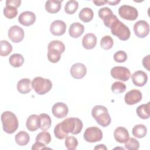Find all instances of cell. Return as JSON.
<instances>
[{
  "label": "cell",
  "instance_id": "obj_1",
  "mask_svg": "<svg viewBox=\"0 0 150 150\" xmlns=\"http://www.w3.org/2000/svg\"><path fill=\"white\" fill-rule=\"evenodd\" d=\"M83 128V122L81 120L76 117L67 118L54 127V134L55 137L63 139L68 136L69 133L73 135L79 134Z\"/></svg>",
  "mask_w": 150,
  "mask_h": 150
},
{
  "label": "cell",
  "instance_id": "obj_2",
  "mask_svg": "<svg viewBox=\"0 0 150 150\" xmlns=\"http://www.w3.org/2000/svg\"><path fill=\"white\" fill-rule=\"evenodd\" d=\"M1 121L4 131L7 134H12L19 126L16 116L12 112L6 111L1 114Z\"/></svg>",
  "mask_w": 150,
  "mask_h": 150
},
{
  "label": "cell",
  "instance_id": "obj_3",
  "mask_svg": "<svg viewBox=\"0 0 150 150\" xmlns=\"http://www.w3.org/2000/svg\"><path fill=\"white\" fill-rule=\"evenodd\" d=\"M91 115L100 125L106 127L111 123V117L107 108L101 105L94 106L91 110Z\"/></svg>",
  "mask_w": 150,
  "mask_h": 150
},
{
  "label": "cell",
  "instance_id": "obj_4",
  "mask_svg": "<svg viewBox=\"0 0 150 150\" xmlns=\"http://www.w3.org/2000/svg\"><path fill=\"white\" fill-rule=\"evenodd\" d=\"M110 29L111 33L121 40H128L131 35L129 29L117 18L111 25Z\"/></svg>",
  "mask_w": 150,
  "mask_h": 150
},
{
  "label": "cell",
  "instance_id": "obj_5",
  "mask_svg": "<svg viewBox=\"0 0 150 150\" xmlns=\"http://www.w3.org/2000/svg\"><path fill=\"white\" fill-rule=\"evenodd\" d=\"M32 87L38 94L43 95L52 89V83L48 79L36 77L32 81Z\"/></svg>",
  "mask_w": 150,
  "mask_h": 150
},
{
  "label": "cell",
  "instance_id": "obj_6",
  "mask_svg": "<svg viewBox=\"0 0 150 150\" xmlns=\"http://www.w3.org/2000/svg\"><path fill=\"white\" fill-rule=\"evenodd\" d=\"M84 139L88 142H96L100 141L103 138L102 131L96 127H90L85 130L83 134Z\"/></svg>",
  "mask_w": 150,
  "mask_h": 150
},
{
  "label": "cell",
  "instance_id": "obj_7",
  "mask_svg": "<svg viewBox=\"0 0 150 150\" xmlns=\"http://www.w3.org/2000/svg\"><path fill=\"white\" fill-rule=\"evenodd\" d=\"M118 14L121 18L128 21H134L138 16L137 9L135 7L128 5L121 6L118 9Z\"/></svg>",
  "mask_w": 150,
  "mask_h": 150
},
{
  "label": "cell",
  "instance_id": "obj_8",
  "mask_svg": "<svg viewBox=\"0 0 150 150\" xmlns=\"http://www.w3.org/2000/svg\"><path fill=\"white\" fill-rule=\"evenodd\" d=\"M110 73L111 76L117 80L122 81H126L129 80L131 77L129 70L123 66H115L111 69Z\"/></svg>",
  "mask_w": 150,
  "mask_h": 150
},
{
  "label": "cell",
  "instance_id": "obj_9",
  "mask_svg": "<svg viewBox=\"0 0 150 150\" xmlns=\"http://www.w3.org/2000/svg\"><path fill=\"white\" fill-rule=\"evenodd\" d=\"M98 14L100 18L103 21L104 25L109 28L112 23L117 19V17L114 15L111 9L108 7L100 8L98 12Z\"/></svg>",
  "mask_w": 150,
  "mask_h": 150
},
{
  "label": "cell",
  "instance_id": "obj_10",
  "mask_svg": "<svg viewBox=\"0 0 150 150\" xmlns=\"http://www.w3.org/2000/svg\"><path fill=\"white\" fill-rule=\"evenodd\" d=\"M134 31L135 35L139 38H145L149 32V25L144 20L137 21L134 25Z\"/></svg>",
  "mask_w": 150,
  "mask_h": 150
},
{
  "label": "cell",
  "instance_id": "obj_11",
  "mask_svg": "<svg viewBox=\"0 0 150 150\" xmlns=\"http://www.w3.org/2000/svg\"><path fill=\"white\" fill-rule=\"evenodd\" d=\"M8 37L14 43L21 42L24 38V30L19 26L14 25L11 26L8 30Z\"/></svg>",
  "mask_w": 150,
  "mask_h": 150
},
{
  "label": "cell",
  "instance_id": "obj_12",
  "mask_svg": "<svg viewBox=\"0 0 150 150\" xmlns=\"http://www.w3.org/2000/svg\"><path fill=\"white\" fill-rule=\"evenodd\" d=\"M141 92L137 89H133L127 92L124 97V100L128 105H134L142 100Z\"/></svg>",
  "mask_w": 150,
  "mask_h": 150
},
{
  "label": "cell",
  "instance_id": "obj_13",
  "mask_svg": "<svg viewBox=\"0 0 150 150\" xmlns=\"http://www.w3.org/2000/svg\"><path fill=\"white\" fill-rule=\"evenodd\" d=\"M52 111L53 115L56 118H63L67 116L69 108L66 104L62 102H58L53 105Z\"/></svg>",
  "mask_w": 150,
  "mask_h": 150
},
{
  "label": "cell",
  "instance_id": "obj_14",
  "mask_svg": "<svg viewBox=\"0 0 150 150\" xmlns=\"http://www.w3.org/2000/svg\"><path fill=\"white\" fill-rule=\"evenodd\" d=\"M86 67L83 63H75L70 69V74L71 76L76 79H80L83 78L86 76Z\"/></svg>",
  "mask_w": 150,
  "mask_h": 150
},
{
  "label": "cell",
  "instance_id": "obj_15",
  "mask_svg": "<svg viewBox=\"0 0 150 150\" xmlns=\"http://www.w3.org/2000/svg\"><path fill=\"white\" fill-rule=\"evenodd\" d=\"M66 30V23L61 20L54 21L50 26V31L54 36L63 35Z\"/></svg>",
  "mask_w": 150,
  "mask_h": 150
},
{
  "label": "cell",
  "instance_id": "obj_16",
  "mask_svg": "<svg viewBox=\"0 0 150 150\" xmlns=\"http://www.w3.org/2000/svg\"><path fill=\"white\" fill-rule=\"evenodd\" d=\"M36 21L35 14L30 11H25L22 12L18 18L19 22L25 26L33 25Z\"/></svg>",
  "mask_w": 150,
  "mask_h": 150
},
{
  "label": "cell",
  "instance_id": "obj_17",
  "mask_svg": "<svg viewBox=\"0 0 150 150\" xmlns=\"http://www.w3.org/2000/svg\"><path fill=\"white\" fill-rule=\"evenodd\" d=\"M131 79L133 84L138 87H142L145 85L148 80V76L146 73L142 70H138L134 72Z\"/></svg>",
  "mask_w": 150,
  "mask_h": 150
},
{
  "label": "cell",
  "instance_id": "obj_18",
  "mask_svg": "<svg viewBox=\"0 0 150 150\" xmlns=\"http://www.w3.org/2000/svg\"><path fill=\"white\" fill-rule=\"evenodd\" d=\"M115 139L120 143H125L129 138V133L128 130L122 127L116 128L114 132Z\"/></svg>",
  "mask_w": 150,
  "mask_h": 150
},
{
  "label": "cell",
  "instance_id": "obj_19",
  "mask_svg": "<svg viewBox=\"0 0 150 150\" xmlns=\"http://www.w3.org/2000/svg\"><path fill=\"white\" fill-rule=\"evenodd\" d=\"M97 44V37L92 33L85 35L82 39V45L86 49H93Z\"/></svg>",
  "mask_w": 150,
  "mask_h": 150
},
{
  "label": "cell",
  "instance_id": "obj_20",
  "mask_svg": "<svg viewBox=\"0 0 150 150\" xmlns=\"http://www.w3.org/2000/svg\"><path fill=\"white\" fill-rule=\"evenodd\" d=\"M26 126L30 131H35L40 128L39 116L36 114H32L27 118Z\"/></svg>",
  "mask_w": 150,
  "mask_h": 150
},
{
  "label": "cell",
  "instance_id": "obj_21",
  "mask_svg": "<svg viewBox=\"0 0 150 150\" xmlns=\"http://www.w3.org/2000/svg\"><path fill=\"white\" fill-rule=\"evenodd\" d=\"M84 31V26L79 22L73 23L69 28V33L70 36L73 38L80 37Z\"/></svg>",
  "mask_w": 150,
  "mask_h": 150
},
{
  "label": "cell",
  "instance_id": "obj_22",
  "mask_svg": "<svg viewBox=\"0 0 150 150\" xmlns=\"http://www.w3.org/2000/svg\"><path fill=\"white\" fill-rule=\"evenodd\" d=\"M31 81L29 79H22L17 83V90L21 94H26L29 93L31 90Z\"/></svg>",
  "mask_w": 150,
  "mask_h": 150
},
{
  "label": "cell",
  "instance_id": "obj_23",
  "mask_svg": "<svg viewBox=\"0 0 150 150\" xmlns=\"http://www.w3.org/2000/svg\"><path fill=\"white\" fill-rule=\"evenodd\" d=\"M62 1L49 0L45 3V9L50 13H56L58 12L61 8Z\"/></svg>",
  "mask_w": 150,
  "mask_h": 150
},
{
  "label": "cell",
  "instance_id": "obj_24",
  "mask_svg": "<svg viewBox=\"0 0 150 150\" xmlns=\"http://www.w3.org/2000/svg\"><path fill=\"white\" fill-rule=\"evenodd\" d=\"M137 114L138 116L144 120L148 119L150 116V111H149V102L146 104H142L139 105L136 110Z\"/></svg>",
  "mask_w": 150,
  "mask_h": 150
},
{
  "label": "cell",
  "instance_id": "obj_25",
  "mask_svg": "<svg viewBox=\"0 0 150 150\" xmlns=\"http://www.w3.org/2000/svg\"><path fill=\"white\" fill-rule=\"evenodd\" d=\"M94 16V13L93 10L88 7L83 8L79 12V17L84 22H90Z\"/></svg>",
  "mask_w": 150,
  "mask_h": 150
},
{
  "label": "cell",
  "instance_id": "obj_26",
  "mask_svg": "<svg viewBox=\"0 0 150 150\" xmlns=\"http://www.w3.org/2000/svg\"><path fill=\"white\" fill-rule=\"evenodd\" d=\"M17 144L20 146H25L28 144L30 140V137L28 133L24 131H19L15 137Z\"/></svg>",
  "mask_w": 150,
  "mask_h": 150
},
{
  "label": "cell",
  "instance_id": "obj_27",
  "mask_svg": "<svg viewBox=\"0 0 150 150\" xmlns=\"http://www.w3.org/2000/svg\"><path fill=\"white\" fill-rule=\"evenodd\" d=\"M40 118V128L41 130L47 131L48 130L52 124V120L50 116L45 113L40 114L39 115Z\"/></svg>",
  "mask_w": 150,
  "mask_h": 150
},
{
  "label": "cell",
  "instance_id": "obj_28",
  "mask_svg": "<svg viewBox=\"0 0 150 150\" xmlns=\"http://www.w3.org/2000/svg\"><path fill=\"white\" fill-rule=\"evenodd\" d=\"M9 62L12 67H19L23 64L24 58L23 56L19 53H14L9 57Z\"/></svg>",
  "mask_w": 150,
  "mask_h": 150
},
{
  "label": "cell",
  "instance_id": "obj_29",
  "mask_svg": "<svg viewBox=\"0 0 150 150\" xmlns=\"http://www.w3.org/2000/svg\"><path fill=\"white\" fill-rule=\"evenodd\" d=\"M146 132L147 128L144 124L136 125L132 129V135L138 138H142L145 137Z\"/></svg>",
  "mask_w": 150,
  "mask_h": 150
},
{
  "label": "cell",
  "instance_id": "obj_30",
  "mask_svg": "<svg viewBox=\"0 0 150 150\" xmlns=\"http://www.w3.org/2000/svg\"><path fill=\"white\" fill-rule=\"evenodd\" d=\"M12 50L11 44L7 40H2L0 42V55L1 56H6L9 54Z\"/></svg>",
  "mask_w": 150,
  "mask_h": 150
},
{
  "label": "cell",
  "instance_id": "obj_31",
  "mask_svg": "<svg viewBox=\"0 0 150 150\" xmlns=\"http://www.w3.org/2000/svg\"><path fill=\"white\" fill-rule=\"evenodd\" d=\"M79 7V3L74 0H70L67 2L64 6V11L67 14H73L76 12Z\"/></svg>",
  "mask_w": 150,
  "mask_h": 150
},
{
  "label": "cell",
  "instance_id": "obj_32",
  "mask_svg": "<svg viewBox=\"0 0 150 150\" xmlns=\"http://www.w3.org/2000/svg\"><path fill=\"white\" fill-rule=\"evenodd\" d=\"M51 139L52 138L50 133L46 131L39 132L36 137V141L40 142L45 145L49 144L50 142Z\"/></svg>",
  "mask_w": 150,
  "mask_h": 150
},
{
  "label": "cell",
  "instance_id": "obj_33",
  "mask_svg": "<svg viewBox=\"0 0 150 150\" xmlns=\"http://www.w3.org/2000/svg\"><path fill=\"white\" fill-rule=\"evenodd\" d=\"M47 49H55L59 51L61 53H63L65 50V46L64 43L60 40H52L47 46Z\"/></svg>",
  "mask_w": 150,
  "mask_h": 150
},
{
  "label": "cell",
  "instance_id": "obj_34",
  "mask_svg": "<svg viewBox=\"0 0 150 150\" xmlns=\"http://www.w3.org/2000/svg\"><path fill=\"white\" fill-rule=\"evenodd\" d=\"M114 45V40L109 35L103 36L100 41L101 47L104 50H109L112 48Z\"/></svg>",
  "mask_w": 150,
  "mask_h": 150
},
{
  "label": "cell",
  "instance_id": "obj_35",
  "mask_svg": "<svg viewBox=\"0 0 150 150\" xmlns=\"http://www.w3.org/2000/svg\"><path fill=\"white\" fill-rule=\"evenodd\" d=\"M65 146L70 150L76 149L78 145L77 139L73 136H67L64 142Z\"/></svg>",
  "mask_w": 150,
  "mask_h": 150
},
{
  "label": "cell",
  "instance_id": "obj_36",
  "mask_svg": "<svg viewBox=\"0 0 150 150\" xmlns=\"http://www.w3.org/2000/svg\"><path fill=\"white\" fill-rule=\"evenodd\" d=\"M61 53L55 49L48 50L47 59L49 62L55 63L58 62L61 58Z\"/></svg>",
  "mask_w": 150,
  "mask_h": 150
},
{
  "label": "cell",
  "instance_id": "obj_37",
  "mask_svg": "<svg viewBox=\"0 0 150 150\" xmlns=\"http://www.w3.org/2000/svg\"><path fill=\"white\" fill-rule=\"evenodd\" d=\"M4 14L8 19H13L18 15V10L16 8L11 6L6 5L4 9Z\"/></svg>",
  "mask_w": 150,
  "mask_h": 150
},
{
  "label": "cell",
  "instance_id": "obj_38",
  "mask_svg": "<svg viewBox=\"0 0 150 150\" xmlns=\"http://www.w3.org/2000/svg\"><path fill=\"white\" fill-rule=\"evenodd\" d=\"M125 148L128 150H137L139 148V143L134 138H129L125 142Z\"/></svg>",
  "mask_w": 150,
  "mask_h": 150
},
{
  "label": "cell",
  "instance_id": "obj_39",
  "mask_svg": "<svg viewBox=\"0 0 150 150\" xmlns=\"http://www.w3.org/2000/svg\"><path fill=\"white\" fill-rule=\"evenodd\" d=\"M111 90L114 94L124 93L126 90V86L120 81H115L111 86Z\"/></svg>",
  "mask_w": 150,
  "mask_h": 150
},
{
  "label": "cell",
  "instance_id": "obj_40",
  "mask_svg": "<svg viewBox=\"0 0 150 150\" xmlns=\"http://www.w3.org/2000/svg\"><path fill=\"white\" fill-rule=\"evenodd\" d=\"M114 60L118 63H123L127 59V54L123 50H118L114 54Z\"/></svg>",
  "mask_w": 150,
  "mask_h": 150
},
{
  "label": "cell",
  "instance_id": "obj_41",
  "mask_svg": "<svg viewBox=\"0 0 150 150\" xmlns=\"http://www.w3.org/2000/svg\"><path fill=\"white\" fill-rule=\"evenodd\" d=\"M6 5L13 6L16 8H18L21 4V0H7L6 1Z\"/></svg>",
  "mask_w": 150,
  "mask_h": 150
},
{
  "label": "cell",
  "instance_id": "obj_42",
  "mask_svg": "<svg viewBox=\"0 0 150 150\" xmlns=\"http://www.w3.org/2000/svg\"><path fill=\"white\" fill-rule=\"evenodd\" d=\"M46 145L43 144V143L39 142V141H36V142L32 145V150H36V149H45L47 148H46Z\"/></svg>",
  "mask_w": 150,
  "mask_h": 150
},
{
  "label": "cell",
  "instance_id": "obj_43",
  "mask_svg": "<svg viewBox=\"0 0 150 150\" xmlns=\"http://www.w3.org/2000/svg\"><path fill=\"white\" fill-rule=\"evenodd\" d=\"M149 56L150 55L148 54V56H146V57H144L142 59V64L144 66V67L147 69L148 71H149Z\"/></svg>",
  "mask_w": 150,
  "mask_h": 150
},
{
  "label": "cell",
  "instance_id": "obj_44",
  "mask_svg": "<svg viewBox=\"0 0 150 150\" xmlns=\"http://www.w3.org/2000/svg\"><path fill=\"white\" fill-rule=\"evenodd\" d=\"M107 0H101V1H93V2L94 4H96V5L97 6H101L103 5H105V4H107Z\"/></svg>",
  "mask_w": 150,
  "mask_h": 150
},
{
  "label": "cell",
  "instance_id": "obj_45",
  "mask_svg": "<svg viewBox=\"0 0 150 150\" xmlns=\"http://www.w3.org/2000/svg\"><path fill=\"white\" fill-rule=\"evenodd\" d=\"M94 149H105V150H106L107 147L105 146V145L100 144V145H98L96 146H95Z\"/></svg>",
  "mask_w": 150,
  "mask_h": 150
},
{
  "label": "cell",
  "instance_id": "obj_46",
  "mask_svg": "<svg viewBox=\"0 0 150 150\" xmlns=\"http://www.w3.org/2000/svg\"><path fill=\"white\" fill-rule=\"evenodd\" d=\"M120 2V1H107V3L110 4V5H115L117 4H118Z\"/></svg>",
  "mask_w": 150,
  "mask_h": 150
}]
</instances>
